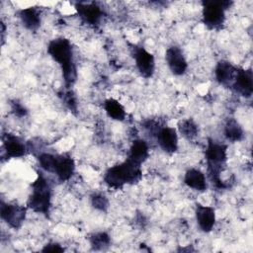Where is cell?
<instances>
[{
    "label": "cell",
    "instance_id": "cell-16",
    "mask_svg": "<svg viewBox=\"0 0 253 253\" xmlns=\"http://www.w3.org/2000/svg\"><path fill=\"white\" fill-rule=\"evenodd\" d=\"M18 16L21 20L22 25L31 32H36L41 27V12L36 7H28L21 9L18 12Z\"/></svg>",
    "mask_w": 253,
    "mask_h": 253
},
{
    "label": "cell",
    "instance_id": "cell-15",
    "mask_svg": "<svg viewBox=\"0 0 253 253\" xmlns=\"http://www.w3.org/2000/svg\"><path fill=\"white\" fill-rule=\"evenodd\" d=\"M236 72L237 67L227 60H219L214 67V76L216 81L225 87H231Z\"/></svg>",
    "mask_w": 253,
    "mask_h": 253
},
{
    "label": "cell",
    "instance_id": "cell-21",
    "mask_svg": "<svg viewBox=\"0 0 253 253\" xmlns=\"http://www.w3.org/2000/svg\"><path fill=\"white\" fill-rule=\"evenodd\" d=\"M178 130L184 138L194 140L199 135V126L193 119H184L178 123Z\"/></svg>",
    "mask_w": 253,
    "mask_h": 253
},
{
    "label": "cell",
    "instance_id": "cell-8",
    "mask_svg": "<svg viewBox=\"0 0 253 253\" xmlns=\"http://www.w3.org/2000/svg\"><path fill=\"white\" fill-rule=\"evenodd\" d=\"M165 60L170 71L176 75H184L188 69V62L183 50L177 46L172 45L167 48L165 52Z\"/></svg>",
    "mask_w": 253,
    "mask_h": 253
},
{
    "label": "cell",
    "instance_id": "cell-12",
    "mask_svg": "<svg viewBox=\"0 0 253 253\" xmlns=\"http://www.w3.org/2000/svg\"><path fill=\"white\" fill-rule=\"evenodd\" d=\"M75 172L74 159L69 154L55 155L52 173L56 175L57 179L61 182L68 181Z\"/></svg>",
    "mask_w": 253,
    "mask_h": 253
},
{
    "label": "cell",
    "instance_id": "cell-19",
    "mask_svg": "<svg viewBox=\"0 0 253 253\" xmlns=\"http://www.w3.org/2000/svg\"><path fill=\"white\" fill-rule=\"evenodd\" d=\"M104 109L109 118L115 121L122 122L126 119V113L124 106L116 99L109 98L104 103Z\"/></svg>",
    "mask_w": 253,
    "mask_h": 253
},
{
    "label": "cell",
    "instance_id": "cell-3",
    "mask_svg": "<svg viewBox=\"0 0 253 253\" xmlns=\"http://www.w3.org/2000/svg\"><path fill=\"white\" fill-rule=\"evenodd\" d=\"M208 173L211 183L217 189H225L227 185L221 180L220 173L224 170L227 161V145L209 138L205 151Z\"/></svg>",
    "mask_w": 253,
    "mask_h": 253
},
{
    "label": "cell",
    "instance_id": "cell-26",
    "mask_svg": "<svg viewBox=\"0 0 253 253\" xmlns=\"http://www.w3.org/2000/svg\"><path fill=\"white\" fill-rule=\"evenodd\" d=\"M10 105H11V111L15 116H17L19 118H23L28 114L27 108L22 103H20L18 100L11 101Z\"/></svg>",
    "mask_w": 253,
    "mask_h": 253
},
{
    "label": "cell",
    "instance_id": "cell-25",
    "mask_svg": "<svg viewBox=\"0 0 253 253\" xmlns=\"http://www.w3.org/2000/svg\"><path fill=\"white\" fill-rule=\"evenodd\" d=\"M62 101L64 102V104L67 106V108L72 111V112H76L77 111V103H76V98L73 94L72 91H67L65 93H63L62 96Z\"/></svg>",
    "mask_w": 253,
    "mask_h": 253
},
{
    "label": "cell",
    "instance_id": "cell-2",
    "mask_svg": "<svg viewBox=\"0 0 253 253\" xmlns=\"http://www.w3.org/2000/svg\"><path fill=\"white\" fill-rule=\"evenodd\" d=\"M142 177L141 165L126 158L124 162L110 167L105 175L104 182L112 189L119 190L125 185H133Z\"/></svg>",
    "mask_w": 253,
    "mask_h": 253
},
{
    "label": "cell",
    "instance_id": "cell-23",
    "mask_svg": "<svg viewBox=\"0 0 253 253\" xmlns=\"http://www.w3.org/2000/svg\"><path fill=\"white\" fill-rule=\"evenodd\" d=\"M90 201L91 206L99 211H107V210L109 209V200L105 195L101 193L93 194Z\"/></svg>",
    "mask_w": 253,
    "mask_h": 253
},
{
    "label": "cell",
    "instance_id": "cell-14",
    "mask_svg": "<svg viewBox=\"0 0 253 253\" xmlns=\"http://www.w3.org/2000/svg\"><path fill=\"white\" fill-rule=\"evenodd\" d=\"M3 148L8 158H19L26 154L27 147L24 141L13 133H5L2 137Z\"/></svg>",
    "mask_w": 253,
    "mask_h": 253
},
{
    "label": "cell",
    "instance_id": "cell-9",
    "mask_svg": "<svg viewBox=\"0 0 253 253\" xmlns=\"http://www.w3.org/2000/svg\"><path fill=\"white\" fill-rule=\"evenodd\" d=\"M160 148L168 153L173 154L178 150V133L174 127L162 126L154 134Z\"/></svg>",
    "mask_w": 253,
    "mask_h": 253
},
{
    "label": "cell",
    "instance_id": "cell-24",
    "mask_svg": "<svg viewBox=\"0 0 253 253\" xmlns=\"http://www.w3.org/2000/svg\"><path fill=\"white\" fill-rule=\"evenodd\" d=\"M55 155L48 152H42L38 155V161L41 168L46 172L52 173Z\"/></svg>",
    "mask_w": 253,
    "mask_h": 253
},
{
    "label": "cell",
    "instance_id": "cell-10",
    "mask_svg": "<svg viewBox=\"0 0 253 253\" xmlns=\"http://www.w3.org/2000/svg\"><path fill=\"white\" fill-rule=\"evenodd\" d=\"M231 88L244 98H251L253 94V73L250 68H237Z\"/></svg>",
    "mask_w": 253,
    "mask_h": 253
},
{
    "label": "cell",
    "instance_id": "cell-4",
    "mask_svg": "<svg viewBox=\"0 0 253 253\" xmlns=\"http://www.w3.org/2000/svg\"><path fill=\"white\" fill-rule=\"evenodd\" d=\"M51 186L42 171L38 172L37 179L32 184V191L27 206L33 211L48 216L51 207Z\"/></svg>",
    "mask_w": 253,
    "mask_h": 253
},
{
    "label": "cell",
    "instance_id": "cell-5",
    "mask_svg": "<svg viewBox=\"0 0 253 253\" xmlns=\"http://www.w3.org/2000/svg\"><path fill=\"white\" fill-rule=\"evenodd\" d=\"M202 18L209 30H219L225 22V11L232 5V1H203Z\"/></svg>",
    "mask_w": 253,
    "mask_h": 253
},
{
    "label": "cell",
    "instance_id": "cell-11",
    "mask_svg": "<svg viewBox=\"0 0 253 253\" xmlns=\"http://www.w3.org/2000/svg\"><path fill=\"white\" fill-rule=\"evenodd\" d=\"M75 9L80 19L90 26H97L103 17L101 7L95 2L75 3Z\"/></svg>",
    "mask_w": 253,
    "mask_h": 253
},
{
    "label": "cell",
    "instance_id": "cell-20",
    "mask_svg": "<svg viewBox=\"0 0 253 253\" xmlns=\"http://www.w3.org/2000/svg\"><path fill=\"white\" fill-rule=\"evenodd\" d=\"M223 132L226 139L231 142L240 141L244 137V130L241 125L233 118H230L226 121Z\"/></svg>",
    "mask_w": 253,
    "mask_h": 253
},
{
    "label": "cell",
    "instance_id": "cell-17",
    "mask_svg": "<svg viewBox=\"0 0 253 253\" xmlns=\"http://www.w3.org/2000/svg\"><path fill=\"white\" fill-rule=\"evenodd\" d=\"M184 183L187 187L198 192H205L208 187L205 174L196 168H191L186 171L184 175Z\"/></svg>",
    "mask_w": 253,
    "mask_h": 253
},
{
    "label": "cell",
    "instance_id": "cell-13",
    "mask_svg": "<svg viewBox=\"0 0 253 253\" xmlns=\"http://www.w3.org/2000/svg\"><path fill=\"white\" fill-rule=\"evenodd\" d=\"M196 220L203 232H211L215 224V211L212 207L204 206L201 204L196 205L195 210Z\"/></svg>",
    "mask_w": 253,
    "mask_h": 253
},
{
    "label": "cell",
    "instance_id": "cell-27",
    "mask_svg": "<svg viewBox=\"0 0 253 253\" xmlns=\"http://www.w3.org/2000/svg\"><path fill=\"white\" fill-rule=\"evenodd\" d=\"M42 252H50V253H61L64 252V248L56 243V242H49L43 246Z\"/></svg>",
    "mask_w": 253,
    "mask_h": 253
},
{
    "label": "cell",
    "instance_id": "cell-18",
    "mask_svg": "<svg viewBox=\"0 0 253 253\" xmlns=\"http://www.w3.org/2000/svg\"><path fill=\"white\" fill-rule=\"evenodd\" d=\"M149 156V147L144 139H135L132 141L127 158L137 164H142Z\"/></svg>",
    "mask_w": 253,
    "mask_h": 253
},
{
    "label": "cell",
    "instance_id": "cell-22",
    "mask_svg": "<svg viewBox=\"0 0 253 253\" xmlns=\"http://www.w3.org/2000/svg\"><path fill=\"white\" fill-rule=\"evenodd\" d=\"M90 246L93 250L99 251L108 248L111 244V237L107 232L101 231L90 235L89 237Z\"/></svg>",
    "mask_w": 253,
    "mask_h": 253
},
{
    "label": "cell",
    "instance_id": "cell-7",
    "mask_svg": "<svg viewBox=\"0 0 253 253\" xmlns=\"http://www.w3.org/2000/svg\"><path fill=\"white\" fill-rule=\"evenodd\" d=\"M26 213H27V210L22 206L5 203L3 201L1 202V206H0L1 218L10 227L14 229H19L23 225L26 219Z\"/></svg>",
    "mask_w": 253,
    "mask_h": 253
},
{
    "label": "cell",
    "instance_id": "cell-6",
    "mask_svg": "<svg viewBox=\"0 0 253 253\" xmlns=\"http://www.w3.org/2000/svg\"><path fill=\"white\" fill-rule=\"evenodd\" d=\"M131 53L139 74L143 78H151L155 71V59L153 54L139 45H132Z\"/></svg>",
    "mask_w": 253,
    "mask_h": 253
},
{
    "label": "cell",
    "instance_id": "cell-1",
    "mask_svg": "<svg viewBox=\"0 0 253 253\" xmlns=\"http://www.w3.org/2000/svg\"><path fill=\"white\" fill-rule=\"evenodd\" d=\"M47 52L59 65L65 87H71L77 79V70L73 56V47L69 40L65 38L51 40L47 44Z\"/></svg>",
    "mask_w": 253,
    "mask_h": 253
}]
</instances>
